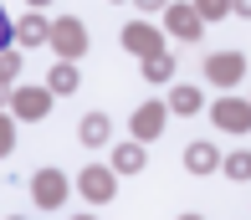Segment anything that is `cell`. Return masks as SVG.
<instances>
[{
  "instance_id": "6da1fadb",
  "label": "cell",
  "mask_w": 251,
  "mask_h": 220,
  "mask_svg": "<svg viewBox=\"0 0 251 220\" xmlns=\"http://www.w3.org/2000/svg\"><path fill=\"white\" fill-rule=\"evenodd\" d=\"M36 195H41V205H56L62 200V174H51V169L36 174Z\"/></svg>"
},
{
  "instance_id": "7a4b0ae2",
  "label": "cell",
  "mask_w": 251,
  "mask_h": 220,
  "mask_svg": "<svg viewBox=\"0 0 251 220\" xmlns=\"http://www.w3.org/2000/svg\"><path fill=\"white\" fill-rule=\"evenodd\" d=\"M82 190L93 195V200H102V195H108L113 184H108V174H102V169H87V174H82Z\"/></svg>"
},
{
  "instance_id": "3957f363",
  "label": "cell",
  "mask_w": 251,
  "mask_h": 220,
  "mask_svg": "<svg viewBox=\"0 0 251 220\" xmlns=\"http://www.w3.org/2000/svg\"><path fill=\"white\" fill-rule=\"evenodd\" d=\"M21 113H26V118H41V113H47V92H21Z\"/></svg>"
},
{
  "instance_id": "277c9868",
  "label": "cell",
  "mask_w": 251,
  "mask_h": 220,
  "mask_svg": "<svg viewBox=\"0 0 251 220\" xmlns=\"http://www.w3.org/2000/svg\"><path fill=\"white\" fill-rule=\"evenodd\" d=\"M102 133H108V123H102V118H87V123H82V138H87V144H98Z\"/></svg>"
},
{
  "instance_id": "5b68a950",
  "label": "cell",
  "mask_w": 251,
  "mask_h": 220,
  "mask_svg": "<svg viewBox=\"0 0 251 220\" xmlns=\"http://www.w3.org/2000/svg\"><path fill=\"white\" fill-rule=\"evenodd\" d=\"M5 36H10V31H5V16H0V41H5Z\"/></svg>"
},
{
  "instance_id": "8992f818",
  "label": "cell",
  "mask_w": 251,
  "mask_h": 220,
  "mask_svg": "<svg viewBox=\"0 0 251 220\" xmlns=\"http://www.w3.org/2000/svg\"><path fill=\"white\" fill-rule=\"evenodd\" d=\"M241 10H251V0H241Z\"/></svg>"
},
{
  "instance_id": "52a82bcc",
  "label": "cell",
  "mask_w": 251,
  "mask_h": 220,
  "mask_svg": "<svg viewBox=\"0 0 251 220\" xmlns=\"http://www.w3.org/2000/svg\"><path fill=\"white\" fill-rule=\"evenodd\" d=\"M185 220H195V215H185Z\"/></svg>"
}]
</instances>
